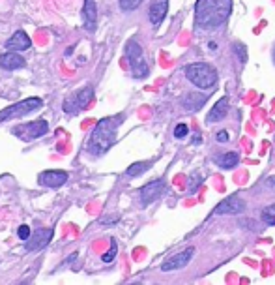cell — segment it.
<instances>
[{
    "mask_svg": "<svg viewBox=\"0 0 275 285\" xmlns=\"http://www.w3.org/2000/svg\"><path fill=\"white\" fill-rule=\"evenodd\" d=\"M232 11V0H197L195 23L202 30H216L227 23Z\"/></svg>",
    "mask_w": 275,
    "mask_h": 285,
    "instance_id": "6da1fadb",
    "label": "cell"
},
{
    "mask_svg": "<svg viewBox=\"0 0 275 285\" xmlns=\"http://www.w3.org/2000/svg\"><path fill=\"white\" fill-rule=\"evenodd\" d=\"M122 120H124L122 116H107V118H101L97 122L90 135V141H88V152L94 156H101L107 150H111L116 142L118 126Z\"/></svg>",
    "mask_w": 275,
    "mask_h": 285,
    "instance_id": "7a4b0ae2",
    "label": "cell"
},
{
    "mask_svg": "<svg viewBox=\"0 0 275 285\" xmlns=\"http://www.w3.org/2000/svg\"><path fill=\"white\" fill-rule=\"evenodd\" d=\"M185 77L197 88H204V90L214 88L217 83L216 68H211L210 64H204V62H195V64L185 66Z\"/></svg>",
    "mask_w": 275,
    "mask_h": 285,
    "instance_id": "3957f363",
    "label": "cell"
},
{
    "mask_svg": "<svg viewBox=\"0 0 275 285\" xmlns=\"http://www.w3.org/2000/svg\"><path fill=\"white\" fill-rule=\"evenodd\" d=\"M125 56H128V60H130V64H131L133 75L139 77V79L148 75V64H146V60H144V55H142L140 45L137 44L135 39H130V42L125 44Z\"/></svg>",
    "mask_w": 275,
    "mask_h": 285,
    "instance_id": "277c9868",
    "label": "cell"
},
{
    "mask_svg": "<svg viewBox=\"0 0 275 285\" xmlns=\"http://www.w3.org/2000/svg\"><path fill=\"white\" fill-rule=\"evenodd\" d=\"M41 105H44L41 98H27V99H23V101H17L15 105H11V107H8V109L0 111V122L10 120V118H17V116H23V115H28V113L39 109Z\"/></svg>",
    "mask_w": 275,
    "mask_h": 285,
    "instance_id": "5b68a950",
    "label": "cell"
},
{
    "mask_svg": "<svg viewBox=\"0 0 275 285\" xmlns=\"http://www.w3.org/2000/svg\"><path fill=\"white\" fill-rule=\"evenodd\" d=\"M92 99H94V88L92 87H84L81 90H77L73 96L64 101V111L68 115H77L79 111L87 109L88 105L92 104Z\"/></svg>",
    "mask_w": 275,
    "mask_h": 285,
    "instance_id": "8992f818",
    "label": "cell"
},
{
    "mask_svg": "<svg viewBox=\"0 0 275 285\" xmlns=\"http://www.w3.org/2000/svg\"><path fill=\"white\" fill-rule=\"evenodd\" d=\"M49 132V124L47 120H32L28 124H21L13 130L17 137L23 139V141H32V139H39L41 135Z\"/></svg>",
    "mask_w": 275,
    "mask_h": 285,
    "instance_id": "52a82bcc",
    "label": "cell"
},
{
    "mask_svg": "<svg viewBox=\"0 0 275 285\" xmlns=\"http://www.w3.org/2000/svg\"><path fill=\"white\" fill-rule=\"evenodd\" d=\"M163 192H165V180L157 178V180L148 182L146 186L140 188V203H142V207H148L150 203H154Z\"/></svg>",
    "mask_w": 275,
    "mask_h": 285,
    "instance_id": "ba28073f",
    "label": "cell"
},
{
    "mask_svg": "<svg viewBox=\"0 0 275 285\" xmlns=\"http://www.w3.org/2000/svg\"><path fill=\"white\" fill-rule=\"evenodd\" d=\"M51 240H53V229H39L34 235H30L25 250L27 252H38V250H44Z\"/></svg>",
    "mask_w": 275,
    "mask_h": 285,
    "instance_id": "9c48e42d",
    "label": "cell"
},
{
    "mask_svg": "<svg viewBox=\"0 0 275 285\" xmlns=\"http://www.w3.org/2000/svg\"><path fill=\"white\" fill-rule=\"evenodd\" d=\"M195 255V248H187L185 252H180L176 253L174 257L167 259L165 263L161 264V270L163 272H173V270H178V269H183L185 264L191 261V257Z\"/></svg>",
    "mask_w": 275,
    "mask_h": 285,
    "instance_id": "30bf717a",
    "label": "cell"
},
{
    "mask_svg": "<svg viewBox=\"0 0 275 285\" xmlns=\"http://www.w3.org/2000/svg\"><path fill=\"white\" fill-rule=\"evenodd\" d=\"M38 182L41 186L56 190V188H62L68 182V173H64V171H44L38 176Z\"/></svg>",
    "mask_w": 275,
    "mask_h": 285,
    "instance_id": "8fae6325",
    "label": "cell"
},
{
    "mask_svg": "<svg viewBox=\"0 0 275 285\" xmlns=\"http://www.w3.org/2000/svg\"><path fill=\"white\" fill-rule=\"evenodd\" d=\"M243 210H245V203L238 195H230L217 205L214 209V214H240Z\"/></svg>",
    "mask_w": 275,
    "mask_h": 285,
    "instance_id": "7c38bea8",
    "label": "cell"
},
{
    "mask_svg": "<svg viewBox=\"0 0 275 285\" xmlns=\"http://www.w3.org/2000/svg\"><path fill=\"white\" fill-rule=\"evenodd\" d=\"M82 25L87 28L88 32H94L97 25V8H96V0H84V6H82Z\"/></svg>",
    "mask_w": 275,
    "mask_h": 285,
    "instance_id": "4fadbf2b",
    "label": "cell"
},
{
    "mask_svg": "<svg viewBox=\"0 0 275 285\" xmlns=\"http://www.w3.org/2000/svg\"><path fill=\"white\" fill-rule=\"evenodd\" d=\"M32 39L28 38V34L25 30H17L8 42H6V49L8 51H27L30 49Z\"/></svg>",
    "mask_w": 275,
    "mask_h": 285,
    "instance_id": "5bb4252c",
    "label": "cell"
},
{
    "mask_svg": "<svg viewBox=\"0 0 275 285\" xmlns=\"http://www.w3.org/2000/svg\"><path fill=\"white\" fill-rule=\"evenodd\" d=\"M167 11H168V0H154L150 4V11H148V17H150L152 25L157 27L165 19Z\"/></svg>",
    "mask_w": 275,
    "mask_h": 285,
    "instance_id": "9a60e30c",
    "label": "cell"
},
{
    "mask_svg": "<svg viewBox=\"0 0 275 285\" xmlns=\"http://www.w3.org/2000/svg\"><path fill=\"white\" fill-rule=\"evenodd\" d=\"M25 66H27V60L21 55L13 53V51H8V53L0 55V68H4V70H21Z\"/></svg>",
    "mask_w": 275,
    "mask_h": 285,
    "instance_id": "2e32d148",
    "label": "cell"
},
{
    "mask_svg": "<svg viewBox=\"0 0 275 285\" xmlns=\"http://www.w3.org/2000/svg\"><path fill=\"white\" fill-rule=\"evenodd\" d=\"M227 113H228V98H221L214 107H211V111L208 113V116H206V122H208V124H216V122L223 120V118L227 116Z\"/></svg>",
    "mask_w": 275,
    "mask_h": 285,
    "instance_id": "e0dca14e",
    "label": "cell"
},
{
    "mask_svg": "<svg viewBox=\"0 0 275 285\" xmlns=\"http://www.w3.org/2000/svg\"><path fill=\"white\" fill-rule=\"evenodd\" d=\"M206 104V96L199 92H191L187 94V98L183 99V107L187 111H199L202 105Z\"/></svg>",
    "mask_w": 275,
    "mask_h": 285,
    "instance_id": "ac0fdd59",
    "label": "cell"
},
{
    "mask_svg": "<svg viewBox=\"0 0 275 285\" xmlns=\"http://www.w3.org/2000/svg\"><path fill=\"white\" fill-rule=\"evenodd\" d=\"M216 164L221 167V169H232L240 164V156L236 152H228V154H221L219 158H216Z\"/></svg>",
    "mask_w": 275,
    "mask_h": 285,
    "instance_id": "d6986e66",
    "label": "cell"
},
{
    "mask_svg": "<svg viewBox=\"0 0 275 285\" xmlns=\"http://www.w3.org/2000/svg\"><path fill=\"white\" fill-rule=\"evenodd\" d=\"M150 161H135V164H131L130 167H128V171H125V175L131 176V178H135V176H140L142 173H146V171L150 169Z\"/></svg>",
    "mask_w": 275,
    "mask_h": 285,
    "instance_id": "ffe728a7",
    "label": "cell"
},
{
    "mask_svg": "<svg viewBox=\"0 0 275 285\" xmlns=\"http://www.w3.org/2000/svg\"><path fill=\"white\" fill-rule=\"evenodd\" d=\"M116 252H118V246H116V240L111 238V250L107 253H103L101 255V261L103 263H113V259L116 257Z\"/></svg>",
    "mask_w": 275,
    "mask_h": 285,
    "instance_id": "44dd1931",
    "label": "cell"
},
{
    "mask_svg": "<svg viewBox=\"0 0 275 285\" xmlns=\"http://www.w3.org/2000/svg\"><path fill=\"white\" fill-rule=\"evenodd\" d=\"M262 219H264V223L275 225V205H270L262 210Z\"/></svg>",
    "mask_w": 275,
    "mask_h": 285,
    "instance_id": "7402d4cb",
    "label": "cell"
},
{
    "mask_svg": "<svg viewBox=\"0 0 275 285\" xmlns=\"http://www.w3.org/2000/svg\"><path fill=\"white\" fill-rule=\"evenodd\" d=\"M142 4V0H120V10L122 11H133Z\"/></svg>",
    "mask_w": 275,
    "mask_h": 285,
    "instance_id": "603a6c76",
    "label": "cell"
},
{
    "mask_svg": "<svg viewBox=\"0 0 275 285\" xmlns=\"http://www.w3.org/2000/svg\"><path fill=\"white\" fill-rule=\"evenodd\" d=\"M234 51H236L238 60L242 62V64H245V62H247V47L238 42V44H234Z\"/></svg>",
    "mask_w": 275,
    "mask_h": 285,
    "instance_id": "cb8c5ba5",
    "label": "cell"
},
{
    "mask_svg": "<svg viewBox=\"0 0 275 285\" xmlns=\"http://www.w3.org/2000/svg\"><path fill=\"white\" fill-rule=\"evenodd\" d=\"M200 182H202V176L197 175V173L189 176V193L197 192V190H199V186H200Z\"/></svg>",
    "mask_w": 275,
    "mask_h": 285,
    "instance_id": "d4e9b609",
    "label": "cell"
},
{
    "mask_svg": "<svg viewBox=\"0 0 275 285\" xmlns=\"http://www.w3.org/2000/svg\"><path fill=\"white\" fill-rule=\"evenodd\" d=\"M189 135V128L187 124H178V126L174 128V137L176 139H183Z\"/></svg>",
    "mask_w": 275,
    "mask_h": 285,
    "instance_id": "484cf974",
    "label": "cell"
},
{
    "mask_svg": "<svg viewBox=\"0 0 275 285\" xmlns=\"http://www.w3.org/2000/svg\"><path fill=\"white\" fill-rule=\"evenodd\" d=\"M30 235H32V233H30V227H28V225H21V227L17 229V236H19L21 240H28Z\"/></svg>",
    "mask_w": 275,
    "mask_h": 285,
    "instance_id": "4316f807",
    "label": "cell"
},
{
    "mask_svg": "<svg viewBox=\"0 0 275 285\" xmlns=\"http://www.w3.org/2000/svg\"><path fill=\"white\" fill-rule=\"evenodd\" d=\"M217 141H219V142H227L228 141V133L227 132H219V133H217Z\"/></svg>",
    "mask_w": 275,
    "mask_h": 285,
    "instance_id": "83f0119b",
    "label": "cell"
},
{
    "mask_svg": "<svg viewBox=\"0 0 275 285\" xmlns=\"http://www.w3.org/2000/svg\"><path fill=\"white\" fill-rule=\"evenodd\" d=\"M266 186L270 188V190H275V176H271V178H268V182H266Z\"/></svg>",
    "mask_w": 275,
    "mask_h": 285,
    "instance_id": "f1b7e54d",
    "label": "cell"
},
{
    "mask_svg": "<svg viewBox=\"0 0 275 285\" xmlns=\"http://www.w3.org/2000/svg\"><path fill=\"white\" fill-rule=\"evenodd\" d=\"M193 142H195V145H199V142H200V135H195V137H193Z\"/></svg>",
    "mask_w": 275,
    "mask_h": 285,
    "instance_id": "f546056e",
    "label": "cell"
},
{
    "mask_svg": "<svg viewBox=\"0 0 275 285\" xmlns=\"http://www.w3.org/2000/svg\"><path fill=\"white\" fill-rule=\"evenodd\" d=\"M273 62H275V49H273Z\"/></svg>",
    "mask_w": 275,
    "mask_h": 285,
    "instance_id": "4dcf8cb0",
    "label": "cell"
}]
</instances>
